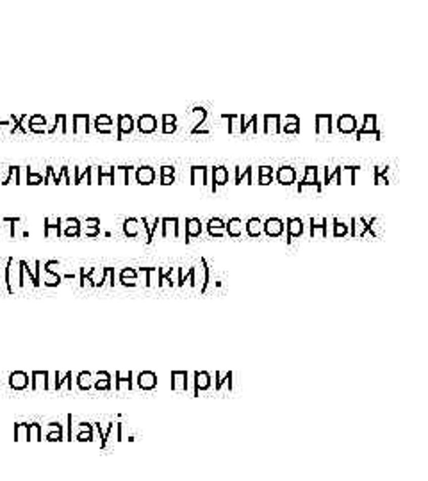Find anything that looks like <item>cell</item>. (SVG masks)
<instances>
[{
	"label": "cell",
	"mask_w": 428,
	"mask_h": 481,
	"mask_svg": "<svg viewBox=\"0 0 428 481\" xmlns=\"http://www.w3.org/2000/svg\"><path fill=\"white\" fill-rule=\"evenodd\" d=\"M41 182H45V177H41L39 173H32L30 169H27V184L38 185V184H41Z\"/></svg>",
	"instance_id": "f907efd6"
},
{
	"label": "cell",
	"mask_w": 428,
	"mask_h": 481,
	"mask_svg": "<svg viewBox=\"0 0 428 481\" xmlns=\"http://www.w3.org/2000/svg\"><path fill=\"white\" fill-rule=\"evenodd\" d=\"M9 387L15 391H23L29 387V374L23 371H15L9 374Z\"/></svg>",
	"instance_id": "cb8c5ba5"
},
{
	"label": "cell",
	"mask_w": 428,
	"mask_h": 481,
	"mask_svg": "<svg viewBox=\"0 0 428 481\" xmlns=\"http://www.w3.org/2000/svg\"><path fill=\"white\" fill-rule=\"evenodd\" d=\"M139 223H143V228L147 230V245H150L152 240H154V233H156L157 226H161V218H154V221L150 223V219L148 218H141Z\"/></svg>",
	"instance_id": "e575fe53"
},
{
	"label": "cell",
	"mask_w": 428,
	"mask_h": 481,
	"mask_svg": "<svg viewBox=\"0 0 428 481\" xmlns=\"http://www.w3.org/2000/svg\"><path fill=\"white\" fill-rule=\"evenodd\" d=\"M175 184V177H161V185H171Z\"/></svg>",
	"instance_id": "94428289"
},
{
	"label": "cell",
	"mask_w": 428,
	"mask_h": 481,
	"mask_svg": "<svg viewBox=\"0 0 428 481\" xmlns=\"http://www.w3.org/2000/svg\"><path fill=\"white\" fill-rule=\"evenodd\" d=\"M75 383L80 391H91L93 389V374L87 371H80L75 378Z\"/></svg>",
	"instance_id": "8d00e7d4"
},
{
	"label": "cell",
	"mask_w": 428,
	"mask_h": 481,
	"mask_svg": "<svg viewBox=\"0 0 428 481\" xmlns=\"http://www.w3.org/2000/svg\"><path fill=\"white\" fill-rule=\"evenodd\" d=\"M61 223H63V219L61 218H57L56 221H50V218H45V237H49L50 235V230H56L57 232V237L61 235Z\"/></svg>",
	"instance_id": "c3c4849f"
},
{
	"label": "cell",
	"mask_w": 428,
	"mask_h": 481,
	"mask_svg": "<svg viewBox=\"0 0 428 481\" xmlns=\"http://www.w3.org/2000/svg\"><path fill=\"white\" fill-rule=\"evenodd\" d=\"M235 178H234V184L235 185H239V184H248V185H252L254 184V166H247V168L243 169L241 171V168L239 166H235Z\"/></svg>",
	"instance_id": "4316f807"
},
{
	"label": "cell",
	"mask_w": 428,
	"mask_h": 481,
	"mask_svg": "<svg viewBox=\"0 0 428 481\" xmlns=\"http://www.w3.org/2000/svg\"><path fill=\"white\" fill-rule=\"evenodd\" d=\"M286 232V225L280 218L273 216V218H268L266 221H262V233L269 239H275V237H282Z\"/></svg>",
	"instance_id": "5b68a950"
},
{
	"label": "cell",
	"mask_w": 428,
	"mask_h": 481,
	"mask_svg": "<svg viewBox=\"0 0 428 481\" xmlns=\"http://www.w3.org/2000/svg\"><path fill=\"white\" fill-rule=\"evenodd\" d=\"M352 225H348V226H352V237H364L366 233H368V219L366 218H362V216H359V218H352Z\"/></svg>",
	"instance_id": "4dcf8cb0"
},
{
	"label": "cell",
	"mask_w": 428,
	"mask_h": 481,
	"mask_svg": "<svg viewBox=\"0 0 428 481\" xmlns=\"http://www.w3.org/2000/svg\"><path fill=\"white\" fill-rule=\"evenodd\" d=\"M280 114H264L262 118V132L264 134H282Z\"/></svg>",
	"instance_id": "8fae6325"
},
{
	"label": "cell",
	"mask_w": 428,
	"mask_h": 481,
	"mask_svg": "<svg viewBox=\"0 0 428 481\" xmlns=\"http://www.w3.org/2000/svg\"><path fill=\"white\" fill-rule=\"evenodd\" d=\"M93 389L97 391H111V374L107 371H99L93 374Z\"/></svg>",
	"instance_id": "f1b7e54d"
},
{
	"label": "cell",
	"mask_w": 428,
	"mask_h": 481,
	"mask_svg": "<svg viewBox=\"0 0 428 481\" xmlns=\"http://www.w3.org/2000/svg\"><path fill=\"white\" fill-rule=\"evenodd\" d=\"M227 221H223L221 218H211L207 221V228H225Z\"/></svg>",
	"instance_id": "db71d44e"
},
{
	"label": "cell",
	"mask_w": 428,
	"mask_h": 481,
	"mask_svg": "<svg viewBox=\"0 0 428 481\" xmlns=\"http://www.w3.org/2000/svg\"><path fill=\"white\" fill-rule=\"evenodd\" d=\"M273 182V177H259V184L261 185H269Z\"/></svg>",
	"instance_id": "6125c7cd"
},
{
	"label": "cell",
	"mask_w": 428,
	"mask_h": 481,
	"mask_svg": "<svg viewBox=\"0 0 428 481\" xmlns=\"http://www.w3.org/2000/svg\"><path fill=\"white\" fill-rule=\"evenodd\" d=\"M136 128L139 134H154L157 130V118L154 114H141L136 121Z\"/></svg>",
	"instance_id": "5bb4252c"
},
{
	"label": "cell",
	"mask_w": 428,
	"mask_h": 481,
	"mask_svg": "<svg viewBox=\"0 0 428 481\" xmlns=\"http://www.w3.org/2000/svg\"><path fill=\"white\" fill-rule=\"evenodd\" d=\"M316 121V134L318 135H330L334 132V118L332 114H316L314 116Z\"/></svg>",
	"instance_id": "30bf717a"
},
{
	"label": "cell",
	"mask_w": 428,
	"mask_h": 481,
	"mask_svg": "<svg viewBox=\"0 0 428 481\" xmlns=\"http://www.w3.org/2000/svg\"><path fill=\"white\" fill-rule=\"evenodd\" d=\"M360 169V166H341V177H345V175H348V184L355 185L357 184V178H355V173Z\"/></svg>",
	"instance_id": "f6af8a7d"
},
{
	"label": "cell",
	"mask_w": 428,
	"mask_h": 481,
	"mask_svg": "<svg viewBox=\"0 0 428 481\" xmlns=\"http://www.w3.org/2000/svg\"><path fill=\"white\" fill-rule=\"evenodd\" d=\"M311 223V237H316V233H321V239H326L328 237V219L326 218H311L309 219Z\"/></svg>",
	"instance_id": "7402d4cb"
},
{
	"label": "cell",
	"mask_w": 428,
	"mask_h": 481,
	"mask_svg": "<svg viewBox=\"0 0 428 481\" xmlns=\"http://www.w3.org/2000/svg\"><path fill=\"white\" fill-rule=\"evenodd\" d=\"M286 243L291 245L295 237H302L303 235V219L302 218H288L286 219Z\"/></svg>",
	"instance_id": "ba28073f"
},
{
	"label": "cell",
	"mask_w": 428,
	"mask_h": 481,
	"mask_svg": "<svg viewBox=\"0 0 428 481\" xmlns=\"http://www.w3.org/2000/svg\"><path fill=\"white\" fill-rule=\"evenodd\" d=\"M207 233L211 237H223L225 235V228H207Z\"/></svg>",
	"instance_id": "6f0895ef"
},
{
	"label": "cell",
	"mask_w": 428,
	"mask_h": 481,
	"mask_svg": "<svg viewBox=\"0 0 428 481\" xmlns=\"http://www.w3.org/2000/svg\"><path fill=\"white\" fill-rule=\"evenodd\" d=\"M243 230H245V223H243L241 218H230L225 225V235L232 237V239H237V237L243 235Z\"/></svg>",
	"instance_id": "d4e9b609"
},
{
	"label": "cell",
	"mask_w": 428,
	"mask_h": 481,
	"mask_svg": "<svg viewBox=\"0 0 428 481\" xmlns=\"http://www.w3.org/2000/svg\"><path fill=\"white\" fill-rule=\"evenodd\" d=\"M330 184L343 185V180H341V166H334L332 171H328V168H325V177H323V184H321V185H330Z\"/></svg>",
	"instance_id": "d6a6232c"
},
{
	"label": "cell",
	"mask_w": 428,
	"mask_h": 481,
	"mask_svg": "<svg viewBox=\"0 0 428 481\" xmlns=\"http://www.w3.org/2000/svg\"><path fill=\"white\" fill-rule=\"evenodd\" d=\"M257 173L259 177H273V175H275V169H273L271 166H259Z\"/></svg>",
	"instance_id": "11a10c76"
},
{
	"label": "cell",
	"mask_w": 428,
	"mask_h": 481,
	"mask_svg": "<svg viewBox=\"0 0 428 481\" xmlns=\"http://www.w3.org/2000/svg\"><path fill=\"white\" fill-rule=\"evenodd\" d=\"M30 387L34 391L39 389H50V372L49 371H32V380H30Z\"/></svg>",
	"instance_id": "44dd1931"
},
{
	"label": "cell",
	"mask_w": 428,
	"mask_h": 481,
	"mask_svg": "<svg viewBox=\"0 0 428 481\" xmlns=\"http://www.w3.org/2000/svg\"><path fill=\"white\" fill-rule=\"evenodd\" d=\"M191 385H193V396H200L202 392H207L212 387L211 372L207 371H195L191 372Z\"/></svg>",
	"instance_id": "7a4b0ae2"
},
{
	"label": "cell",
	"mask_w": 428,
	"mask_h": 481,
	"mask_svg": "<svg viewBox=\"0 0 428 481\" xmlns=\"http://www.w3.org/2000/svg\"><path fill=\"white\" fill-rule=\"evenodd\" d=\"M29 440H32V442L43 440L41 424H39V422H30L29 424Z\"/></svg>",
	"instance_id": "7dc6e473"
},
{
	"label": "cell",
	"mask_w": 428,
	"mask_h": 481,
	"mask_svg": "<svg viewBox=\"0 0 428 481\" xmlns=\"http://www.w3.org/2000/svg\"><path fill=\"white\" fill-rule=\"evenodd\" d=\"M355 132H357V139H362L364 135L369 134L378 141L380 137H382V132H380L378 127H376V114H364L362 127H359Z\"/></svg>",
	"instance_id": "277c9868"
},
{
	"label": "cell",
	"mask_w": 428,
	"mask_h": 481,
	"mask_svg": "<svg viewBox=\"0 0 428 481\" xmlns=\"http://www.w3.org/2000/svg\"><path fill=\"white\" fill-rule=\"evenodd\" d=\"M286 125H282V134H298L300 118L296 114H286Z\"/></svg>",
	"instance_id": "836d02e7"
},
{
	"label": "cell",
	"mask_w": 428,
	"mask_h": 481,
	"mask_svg": "<svg viewBox=\"0 0 428 481\" xmlns=\"http://www.w3.org/2000/svg\"><path fill=\"white\" fill-rule=\"evenodd\" d=\"M45 271H46V280L43 283H45V287H57L61 283V280H63V276L61 274H57V273H54L50 267H45Z\"/></svg>",
	"instance_id": "ee69618b"
},
{
	"label": "cell",
	"mask_w": 428,
	"mask_h": 481,
	"mask_svg": "<svg viewBox=\"0 0 428 481\" xmlns=\"http://www.w3.org/2000/svg\"><path fill=\"white\" fill-rule=\"evenodd\" d=\"M209 177H211V191L216 193L218 187L228 184V169L225 166H214L209 169Z\"/></svg>",
	"instance_id": "52a82bcc"
},
{
	"label": "cell",
	"mask_w": 428,
	"mask_h": 481,
	"mask_svg": "<svg viewBox=\"0 0 428 481\" xmlns=\"http://www.w3.org/2000/svg\"><path fill=\"white\" fill-rule=\"evenodd\" d=\"M171 391L173 392H187L191 385V372L187 371H171Z\"/></svg>",
	"instance_id": "8992f818"
},
{
	"label": "cell",
	"mask_w": 428,
	"mask_h": 481,
	"mask_svg": "<svg viewBox=\"0 0 428 481\" xmlns=\"http://www.w3.org/2000/svg\"><path fill=\"white\" fill-rule=\"evenodd\" d=\"M97 132L100 134H113V118L107 116V114H100V116L95 118V123H93Z\"/></svg>",
	"instance_id": "f546056e"
},
{
	"label": "cell",
	"mask_w": 428,
	"mask_h": 481,
	"mask_svg": "<svg viewBox=\"0 0 428 481\" xmlns=\"http://www.w3.org/2000/svg\"><path fill=\"white\" fill-rule=\"evenodd\" d=\"M339 134H353L357 130V118L353 114H341L336 121Z\"/></svg>",
	"instance_id": "9a60e30c"
},
{
	"label": "cell",
	"mask_w": 428,
	"mask_h": 481,
	"mask_svg": "<svg viewBox=\"0 0 428 481\" xmlns=\"http://www.w3.org/2000/svg\"><path fill=\"white\" fill-rule=\"evenodd\" d=\"M139 219L137 218H127L123 221V233L127 237H137L139 235Z\"/></svg>",
	"instance_id": "f35d334b"
},
{
	"label": "cell",
	"mask_w": 428,
	"mask_h": 481,
	"mask_svg": "<svg viewBox=\"0 0 428 481\" xmlns=\"http://www.w3.org/2000/svg\"><path fill=\"white\" fill-rule=\"evenodd\" d=\"M100 233V228H95V226H86V235L89 237H95Z\"/></svg>",
	"instance_id": "91938a15"
},
{
	"label": "cell",
	"mask_w": 428,
	"mask_h": 481,
	"mask_svg": "<svg viewBox=\"0 0 428 481\" xmlns=\"http://www.w3.org/2000/svg\"><path fill=\"white\" fill-rule=\"evenodd\" d=\"M200 264H202V271H204V278H202L200 293H202V294H205V293H207L209 283H211V266H209L207 259H204V257H202V259H200Z\"/></svg>",
	"instance_id": "7bdbcfd3"
},
{
	"label": "cell",
	"mask_w": 428,
	"mask_h": 481,
	"mask_svg": "<svg viewBox=\"0 0 428 481\" xmlns=\"http://www.w3.org/2000/svg\"><path fill=\"white\" fill-rule=\"evenodd\" d=\"M232 380H234V374L230 371L228 372H221V371H214V391L216 392H232Z\"/></svg>",
	"instance_id": "4fadbf2b"
},
{
	"label": "cell",
	"mask_w": 428,
	"mask_h": 481,
	"mask_svg": "<svg viewBox=\"0 0 428 481\" xmlns=\"http://www.w3.org/2000/svg\"><path fill=\"white\" fill-rule=\"evenodd\" d=\"M118 282L123 287H136L139 285V273L136 271V267H123L120 271Z\"/></svg>",
	"instance_id": "2e32d148"
},
{
	"label": "cell",
	"mask_w": 428,
	"mask_h": 481,
	"mask_svg": "<svg viewBox=\"0 0 428 481\" xmlns=\"http://www.w3.org/2000/svg\"><path fill=\"white\" fill-rule=\"evenodd\" d=\"M275 178L280 185H293L296 182V169L289 164L280 166L275 173Z\"/></svg>",
	"instance_id": "e0dca14e"
},
{
	"label": "cell",
	"mask_w": 428,
	"mask_h": 481,
	"mask_svg": "<svg viewBox=\"0 0 428 481\" xmlns=\"http://www.w3.org/2000/svg\"><path fill=\"white\" fill-rule=\"evenodd\" d=\"M175 273H177V282L175 285L177 287H184L186 282L189 283V287H197V267L191 266L187 273H184V267H175Z\"/></svg>",
	"instance_id": "7c38bea8"
},
{
	"label": "cell",
	"mask_w": 428,
	"mask_h": 481,
	"mask_svg": "<svg viewBox=\"0 0 428 481\" xmlns=\"http://www.w3.org/2000/svg\"><path fill=\"white\" fill-rule=\"evenodd\" d=\"M202 233V221L200 218H187L186 219V245L191 243V239L195 237H200Z\"/></svg>",
	"instance_id": "484cf974"
},
{
	"label": "cell",
	"mask_w": 428,
	"mask_h": 481,
	"mask_svg": "<svg viewBox=\"0 0 428 481\" xmlns=\"http://www.w3.org/2000/svg\"><path fill=\"white\" fill-rule=\"evenodd\" d=\"M245 232L248 237H259L262 233V221L259 218H250L245 223Z\"/></svg>",
	"instance_id": "d590c367"
},
{
	"label": "cell",
	"mask_w": 428,
	"mask_h": 481,
	"mask_svg": "<svg viewBox=\"0 0 428 481\" xmlns=\"http://www.w3.org/2000/svg\"><path fill=\"white\" fill-rule=\"evenodd\" d=\"M191 184L209 185V168L207 166H191Z\"/></svg>",
	"instance_id": "603a6c76"
},
{
	"label": "cell",
	"mask_w": 428,
	"mask_h": 481,
	"mask_svg": "<svg viewBox=\"0 0 428 481\" xmlns=\"http://www.w3.org/2000/svg\"><path fill=\"white\" fill-rule=\"evenodd\" d=\"M46 120L41 116V114H34V116H30L29 120V130L30 132H36V134H43V132H46Z\"/></svg>",
	"instance_id": "ab89813d"
},
{
	"label": "cell",
	"mask_w": 428,
	"mask_h": 481,
	"mask_svg": "<svg viewBox=\"0 0 428 481\" xmlns=\"http://www.w3.org/2000/svg\"><path fill=\"white\" fill-rule=\"evenodd\" d=\"M307 187H312L316 193L323 191V185L319 182V168L318 166H305V177L302 178V182H298V193L305 191Z\"/></svg>",
	"instance_id": "6da1fadb"
},
{
	"label": "cell",
	"mask_w": 428,
	"mask_h": 481,
	"mask_svg": "<svg viewBox=\"0 0 428 481\" xmlns=\"http://www.w3.org/2000/svg\"><path fill=\"white\" fill-rule=\"evenodd\" d=\"M175 166H170V164H164V166H161L159 168V173H161V177H175Z\"/></svg>",
	"instance_id": "f5cc1de1"
},
{
	"label": "cell",
	"mask_w": 428,
	"mask_h": 481,
	"mask_svg": "<svg viewBox=\"0 0 428 481\" xmlns=\"http://www.w3.org/2000/svg\"><path fill=\"white\" fill-rule=\"evenodd\" d=\"M156 169L152 168V166H139V168H136V182L141 185H150L156 182Z\"/></svg>",
	"instance_id": "ffe728a7"
},
{
	"label": "cell",
	"mask_w": 428,
	"mask_h": 481,
	"mask_svg": "<svg viewBox=\"0 0 428 481\" xmlns=\"http://www.w3.org/2000/svg\"><path fill=\"white\" fill-rule=\"evenodd\" d=\"M73 440H77V442H93V440H95L93 429H84V431L75 433V439Z\"/></svg>",
	"instance_id": "681fc988"
},
{
	"label": "cell",
	"mask_w": 428,
	"mask_h": 481,
	"mask_svg": "<svg viewBox=\"0 0 428 481\" xmlns=\"http://www.w3.org/2000/svg\"><path fill=\"white\" fill-rule=\"evenodd\" d=\"M161 125H177V116L175 114H163L161 116Z\"/></svg>",
	"instance_id": "9f6ffc18"
},
{
	"label": "cell",
	"mask_w": 428,
	"mask_h": 481,
	"mask_svg": "<svg viewBox=\"0 0 428 481\" xmlns=\"http://www.w3.org/2000/svg\"><path fill=\"white\" fill-rule=\"evenodd\" d=\"M114 376H116V391L129 392L134 389V372L132 371H127V372L116 371L114 372Z\"/></svg>",
	"instance_id": "d6986e66"
},
{
	"label": "cell",
	"mask_w": 428,
	"mask_h": 481,
	"mask_svg": "<svg viewBox=\"0 0 428 481\" xmlns=\"http://www.w3.org/2000/svg\"><path fill=\"white\" fill-rule=\"evenodd\" d=\"M389 166H375L373 169V184L382 185V184H391L389 180Z\"/></svg>",
	"instance_id": "1f68e13d"
},
{
	"label": "cell",
	"mask_w": 428,
	"mask_h": 481,
	"mask_svg": "<svg viewBox=\"0 0 428 481\" xmlns=\"http://www.w3.org/2000/svg\"><path fill=\"white\" fill-rule=\"evenodd\" d=\"M180 219L178 218H161V228H163V237H180Z\"/></svg>",
	"instance_id": "ac0fdd59"
},
{
	"label": "cell",
	"mask_w": 428,
	"mask_h": 481,
	"mask_svg": "<svg viewBox=\"0 0 428 481\" xmlns=\"http://www.w3.org/2000/svg\"><path fill=\"white\" fill-rule=\"evenodd\" d=\"M11 269H13V259H9L8 267H6V283H8L9 293H15V289H13V282H11Z\"/></svg>",
	"instance_id": "816d5d0a"
},
{
	"label": "cell",
	"mask_w": 428,
	"mask_h": 481,
	"mask_svg": "<svg viewBox=\"0 0 428 481\" xmlns=\"http://www.w3.org/2000/svg\"><path fill=\"white\" fill-rule=\"evenodd\" d=\"M136 128V121L130 114H118L116 123V139H121L125 134H132Z\"/></svg>",
	"instance_id": "9c48e42d"
},
{
	"label": "cell",
	"mask_w": 428,
	"mask_h": 481,
	"mask_svg": "<svg viewBox=\"0 0 428 481\" xmlns=\"http://www.w3.org/2000/svg\"><path fill=\"white\" fill-rule=\"evenodd\" d=\"M159 383V378L154 371H139L134 378V387H137L139 391L150 392L157 387Z\"/></svg>",
	"instance_id": "3957f363"
},
{
	"label": "cell",
	"mask_w": 428,
	"mask_h": 481,
	"mask_svg": "<svg viewBox=\"0 0 428 481\" xmlns=\"http://www.w3.org/2000/svg\"><path fill=\"white\" fill-rule=\"evenodd\" d=\"M68 225H66V228H65V232L61 233V235H65V237H68V239H72V237H79L80 235V221L77 218H68V219H65Z\"/></svg>",
	"instance_id": "74e56055"
},
{
	"label": "cell",
	"mask_w": 428,
	"mask_h": 481,
	"mask_svg": "<svg viewBox=\"0 0 428 481\" xmlns=\"http://www.w3.org/2000/svg\"><path fill=\"white\" fill-rule=\"evenodd\" d=\"M86 226H95V228H100V219L99 218H87L86 219Z\"/></svg>",
	"instance_id": "680465c9"
},
{
	"label": "cell",
	"mask_w": 428,
	"mask_h": 481,
	"mask_svg": "<svg viewBox=\"0 0 428 481\" xmlns=\"http://www.w3.org/2000/svg\"><path fill=\"white\" fill-rule=\"evenodd\" d=\"M15 440H29V424L27 422L15 424Z\"/></svg>",
	"instance_id": "bcb514c9"
},
{
	"label": "cell",
	"mask_w": 428,
	"mask_h": 481,
	"mask_svg": "<svg viewBox=\"0 0 428 481\" xmlns=\"http://www.w3.org/2000/svg\"><path fill=\"white\" fill-rule=\"evenodd\" d=\"M332 237H336V239H341V237H346L350 232V226L346 225L345 221H341L339 218H332Z\"/></svg>",
	"instance_id": "60d3db41"
},
{
	"label": "cell",
	"mask_w": 428,
	"mask_h": 481,
	"mask_svg": "<svg viewBox=\"0 0 428 481\" xmlns=\"http://www.w3.org/2000/svg\"><path fill=\"white\" fill-rule=\"evenodd\" d=\"M45 440H49V442H61V440H65L63 424H59V422H49V424H46Z\"/></svg>",
	"instance_id": "83f0119b"
},
{
	"label": "cell",
	"mask_w": 428,
	"mask_h": 481,
	"mask_svg": "<svg viewBox=\"0 0 428 481\" xmlns=\"http://www.w3.org/2000/svg\"><path fill=\"white\" fill-rule=\"evenodd\" d=\"M80 127H84V132H89V116L87 114H73V132L79 134Z\"/></svg>",
	"instance_id": "b9f144b4"
}]
</instances>
